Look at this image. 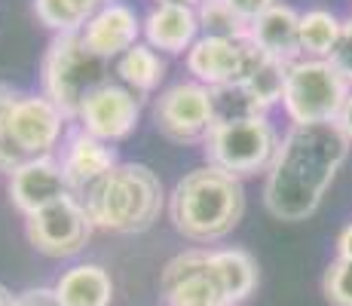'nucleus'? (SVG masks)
<instances>
[{"instance_id": "obj_1", "label": "nucleus", "mask_w": 352, "mask_h": 306, "mask_svg": "<svg viewBox=\"0 0 352 306\" xmlns=\"http://www.w3.org/2000/svg\"><path fill=\"white\" fill-rule=\"evenodd\" d=\"M349 156V138L337 122L294 126L282 138L267 172L263 206L279 221H307Z\"/></svg>"}, {"instance_id": "obj_2", "label": "nucleus", "mask_w": 352, "mask_h": 306, "mask_svg": "<svg viewBox=\"0 0 352 306\" xmlns=\"http://www.w3.org/2000/svg\"><path fill=\"white\" fill-rule=\"evenodd\" d=\"M245 212V190L242 181L221 172L214 166H202L187 172L175 184L168 199L172 227L184 239L208 245L230 236Z\"/></svg>"}, {"instance_id": "obj_3", "label": "nucleus", "mask_w": 352, "mask_h": 306, "mask_svg": "<svg viewBox=\"0 0 352 306\" xmlns=\"http://www.w3.org/2000/svg\"><path fill=\"white\" fill-rule=\"evenodd\" d=\"M92 227L111 233H141L162 212V184L157 172L141 162H117L83 196Z\"/></svg>"}, {"instance_id": "obj_4", "label": "nucleus", "mask_w": 352, "mask_h": 306, "mask_svg": "<svg viewBox=\"0 0 352 306\" xmlns=\"http://www.w3.org/2000/svg\"><path fill=\"white\" fill-rule=\"evenodd\" d=\"M43 95L65 113L77 120L89 95L111 83V61L86 46L83 34H58L43 56Z\"/></svg>"}, {"instance_id": "obj_5", "label": "nucleus", "mask_w": 352, "mask_h": 306, "mask_svg": "<svg viewBox=\"0 0 352 306\" xmlns=\"http://www.w3.org/2000/svg\"><path fill=\"white\" fill-rule=\"evenodd\" d=\"M279 132L267 117L242 120V122H214L202 138L208 166L233 175V178H252L270 172L276 153H279Z\"/></svg>"}, {"instance_id": "obj_6", "label": "nucleus", "mask_w": 352, "mask_h": 306, "mask_svg": "<svg viewBox=\"0 0 352 306\" xmlns=\"http://www.w3.org/2000/svg\"><path fill=\"white\" fill-rule=\"evenodd\" d=\"M349 98V83L324 58H297L288 65L282 107L294 126L337 122Z\"/></svg>"}, {"instance_id": "obj_7", "label": "nucleus", "mask_w": 352, "mask_h": 306, "mask_svg": "<svg viewBox=\"0 0 352 306\" xmlns=\"http://www.w3.org/2000/svg\"><path fill=\"white\" fill-rule=\"evenodd\" d=\"M267 52L254 46L248 37H206L187 50V71L206 89L230 83H245L248 77L263 65Z\"/></svg>"}, {"instance_id": "obj_8", "label": "nucleus", "mask_w": 352, "mask_h": 306, "mask_svg": "<svg viewBox=\"0 0 352 306\" xmlns=\"http://www.w3.org/2000/svg\"><path fill=\"white\" fill-rule=\"evenodd\" d=\"M92 221L80 196H65L52 206L28 215L25 233L28 242L46 257H71L86 248L92 236Z\"/></svg>"}, {"instance_id": "obj_9", "label": "nucleus", "mask_w": 352, "mask_h": 306, "mask_svg": "<svg viewBox=\"0 0 352 306\" xmlns=\"http://www.w3.org/2000/svg\"><path fill=\"white\" fill-rule=\"evenodd\" d=\"M153 122L166 138L178 141V144H193L202 141L212 129V98L202 83H181L168 86L160 92V98L153 101Z\"/></svg>"}, {"instance_id": "obj_10", "label": "nucleus", "mask_w": 352, "mask_h": 306, "mask_svg": "<svg viewBox=\"0 0 352 306\" xmlns=\"http://www.w3.org/2000/svg\"><path fill=\"white\" fill-rule=\"evenodd\" d=\"M65 113L46 95L19 92L10 113V138L16 151L28 160H43L58 151L65 138Z\"/></svg>"}, {"instance_id": "obj_11", "label": "nucleus", "mask_w": 352, "mask_h": 306, "mask_svg": "<svg viewBox=\"0 0 352 306\" xmlns=\"http://www.w3.org/2000/svg\"><path fill=\"white\" fill-rule=\"evenodd\" d=\"M166 306H221L224 294L208 263V251H184L166 263L160 282Z\"/></svg>"}, {"instance_id": "obj_12", "label": "nucleus", "mask_w": 352, "mask_h": 306, "mask_svg": "<svg viewBox=\"0 0 352 306\" xmlns=\"http://www.w3.org/2000/svg\"><path fill=\"white\" fill-rule=\"evenodd\" d=\"M141 113V98L126 86L107 83L101 86L96 95H89V101L80 111V129L89 135H96L98 141H120L126 135H132L135 122Z\"/></svg>"}, {"instance_id": "obj_13", "label": "nucleus", "mask_w": 352, "mask_h": 306, "mask_svg": "<svg viewBox=\"0 0 352 306\" xmlns=\"http://www.w3.org/2000/svg\"><path fill=\"white\" fill-rule=\"evenodd\" d=\"M56 160L62 166L67 184H71V193L74 196H83L92 184H98L117 166V153L107 141H98L96 135L83 132V129H71L65 132L62 144L56 151Z\"/></svg>"}, {"instance_id": "obj_14", "label": "nucleus", "mask_w": 352, "mask_h": 306, "mask_svg": "<svg viewBox=\"0 0 352 306\" xmlns=\"http://www.w3.org/2000/svg\"><path fill=\"white\" fill-rule=\"evenodd\" d=\"M65 196H74V193L56 156L28 160L25 166H19L10 175V199L25 217L52 206V202L65 199Z\"/></svg>"}, {"instance_id": "obj_15", "label": "nucleus", "mask_w": 352, "mask_h": 306, "mask_svg": "<svg viewBox=\"0 0 352 306\" xmlns=\"http://www.w3.org/2000/svg\"><path fill=\"white\" fill-rule=\"evenodd\" d=\"M144 25L138 22L132 6L126 3H107L101 12L86 22V28L80 31L92 52H98L101 58L111 61L113 56H126L135 43H138V34Z\"/></svg>"}, {"instance_id": "obj_16", "label": "nucleus", "mask_w": 352, "mask_h": 306, "mask_svg": "<svg viewBox=\"0 0 352 306\" xmlns=\"http://www.w3.org/2000/svg\"><path fill=\"white\" fill-rule=\"evenodd\" d=\"M147 46L162 52H184L199 40V19L193 6L157 3L144 19Z\"/></svg>"}, {"instance_id": "obj_17", "label": "nucleus", "mask_w": 352, "mask_h": 306, "mask_svg": "<svg viewBox=\"0 0 352 306\" xmlns=\"http://www.w3.org/2000/svg\"><path fill=\"white\" fill-rule=\"evenodd\" d=\"M248 40L261 46L270 58H279L291 65L300 56V12L285 3H276L261 19L248 25Z\"/></svg>"}, {"instance_id": "obj_18", "label": "nucleus", "mask_w": 352, "mask_h": 306, "mask_svg": "<svg viewBox=\"0 0 352 306\" xmlns=\"http://www.w3.org/2000/svg\"><path fill=\"white\" fill-rule=\"evenodd\" d=\"M52 291L62 306H111L113 282L111 273L98 263H80L62 273Z\"/></svg>"}, {"instance_id": "obj_19", "label": "nucleus", "mask_w": 352, "mask_h": 306, "mask_svg": "<svg viewBox=\"0 0 352 306\" xmlns=\"http://www.w3.org/2000/svg\"><path fill=\"white\" fill-rule=\"evenodd\" d=\"M208 263L214 270V278L221 285L224 303L236 306L257 288V263L248 251L242 248H221L208 251Z\"/></svg>"}, {"instance_id": "obj_20", "label": "nucleus", "mask_w": 352, "mask_h": 306, "mask_svg": "<svg viewBox=\"0 0 352 306\" xmlns=\"http://www.w3.org/2000/svg\"><path fill=\"white\" fill-rule=\"evenodd\" d=\"M111 0H34L37 19L56 34H77Z\"/></svg>"}, {"instance_id": "obj_21", "label": "nucleus", "mask_w": 352, "mask_h": 306, "mask_svg": "<svg viewBox=\"0 0 352 306\" xmlns=\"http://www.w3.org/2000/svg\"><path fill=\"white\" fill-rule=\"evenodd\" d=\"M117 74L120 80L126 83V89L138 92H153L166 77V61L157 56L153 46H141L135 43L126 56H120L117 61Z\"/></svg>"}, {"instance_id": "obj_22", "label": "nucleus", "mask_w": 352, "mask_h": 306, "mask_svg": "<svg viewBox=\"0 0 352 306\" xmlns=\"http://www.w3.org/2000/svg\"><path fill=\"white\" fill-rule=\"evenodd\" d=\"M340 19L328 10H309L300 16V52L307 58H324L328 61L331 50L337 46L340 37Z\"/></svg>"}, {"instance_id": "obj_23", "label": "nucleus", "mask_w": 352, "mask_h": 306, "mask_svg": "<svg viewBox=\"0 0 352 306\" xmlns=\"http://www.w3.org/2000/svg\"><path fill=\"white\" fill-rule=\"evenodd\" d=\"M208 98H212V120L214 122H242V120L267 117V111L248 95V89L242 83L214 86V89H208Z\"/></svg>"}, {"instance_id": "obj_24", "label": "nucleus", "mask_w": 352, "mask_h": 306, "mask_svg": "<svg viewBox=\"0 0 352 306\" xmlns=\"http://www.w3.org/2000/svg\"><path fill=\"white\" fill-rule=\"evenodd\" d=\"M285 80H288V65L279 58H263V65L257 67L252 77L245 80V89L248 95L257 101V105L263 107V111H270L273 105H279L282 95H285Z\"/></svg>"}, {"instance_id": "obj_25", "label": "nucleus", "mask_w": 352, "mask_h": 306, "mask_svg": "<svg viewBox=\"0 0 352 306\" xmlns=\"http://www.w3.org/2000/svg\"><path fill=\"white\" fill-rule=\"evenodd\" d=\"M196 19L206 37H248V22L236 16L227 0H199Z\"/></svg>"}, {"instance_id": "obj_26", "label": "nucleus", "mask_w": 352, "mask_h": 306, "mask_svg": "<svg viewBox=\"0 0 352 306\" xmlns=\"http://www.w3.org/2000/svg\"><path fill=\"white\" fill-rule=\"evenodd\" d=\"M16 98H19V92L10 83H0V172H6V175H12L19 166H25V156L16 151V144L10 138V113H12Z\"/></svg>"}, {"instance_id": "obj_27", "label": "nucleus", "mask_w": 352, "mask_h": 306, "mask_svg": "<svg viewBox=\"0 0 352 306\" xmlns=\"http://www.w3.org/2000/svg\"><path fill=\"white\" fill-rule=\"evenodd\" d=\"M322 291L331 306H352V261L337 257L322 278Z\"/></svg>"}, {"instance_id": "obj_28", "label": "nucleus", "mask_w": 352, "mask_h": 306, "mask_svg": "<svg viewBox=\"0 0 352 306\" xmlns=\"http://www.w3.org/2000/svg\"><path fill=\"white\" fill-rule=\"evenodd\" d=\"M328 61H331V67L352 86V19H346V22L340 25V37H337V46L331 50Z\"/></svg>"}, {"instance_id": "obj_29", "label": "nucleus", "mask_w": 352, "mask_h": 306, "mask_svg": "<svg viewBox=\"0 0 352 306\" xmlns=\"http://www.w3.org/2000/svg\"><path fill=\"white\" fill-rule=\"evenodd\" d=\"M230 6H233V12L242 19V22L252 25L254 19H261L267 10H273L279 0H227Z\"/></svg>"}, {"instance_id": "obj_30", "label": "nucleus", "mask_w": 352, "mask_h": 306, "mask_svg": "<svg viewBox=\"0 0 352 306\" xmlns=\"http://www.w3.org/2000/svg\"><path fill=\"white\" fill-rule=\"evenodd\" d=\"M12 306H62V303H58L52 288H31V291H25V294H19Z\"/></svg>"}, {"instance_id": "obj_31", "label": "nucleus", "mask_w": 352, "mask_h": 306, "mask_svg": "<svg viewBox=\"0 0 352 306\" xmlns=\"http://www.w3.org/2000/svg\"><path fill=\"white\" fill-rule=\"evenodd\" d=\"M337 126H340V132L346 135V138H349V144H352V92H349L346 105H343L340 117H337Z\"/></svg>"}, {"instance_id": "obj_32", "label": "nucleus", "mask_w": 352, "mask_h": 306, "mask_svg": "<svg viewBox=\"0 0 352 306\" xmlns=\"http://www.w3.org/2000/svg\"><path fill=\"white\" fill-rule=\"evenodd\" d=\"M337 248H340V257H349V261H352V223L340 233V239H337Z\"/></svg>"}, {"instance_id": "obj_33", "label": "nucleus", "mask_w": 352, "mask_h": 306, "mask_svg": "<svg viewBox=\"0 0 352 306\" xmlns=\"http://www.w3.org/2000/svg\"><path fill=\"white\" fill-rule=\"evenodd\" d=\"M12 303H16V297H12L10 291H6L3 285H0V306H12Z\"/></svg>"}, {"instance_id": "obj_34", "label": "nucleus", "mask_w": 352, "mask_h": 306, "mask_svg": "<svg viewBox=\"0 0 352 306\" xmlns=\"http://www.w3.org/2000/svg\"><path fill=\"white\" fill-rule=\"evenodd\" d=\"M157 3H184V6H193V3H199V0H157Z\"/></svg>"}, {"instance_id": "obj_35", "label": "nucleus", "mask_w": 352, "mask_h": 306, "mask_svg": "<svg viewBox=\"0 0 352 306\" xmlns=\"http://www.w3.org/2000/svg\"><path fill=\"white\" fill-rule=\"evenodd\" d=\"M221 306H230V303H221Z\"/></svg>"}]
</instances>
